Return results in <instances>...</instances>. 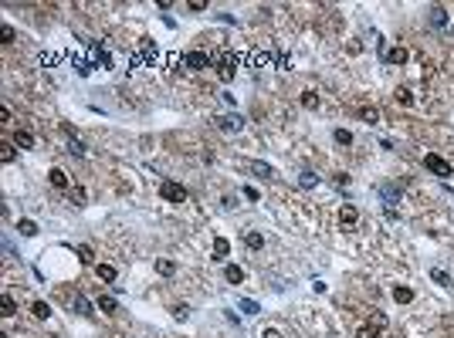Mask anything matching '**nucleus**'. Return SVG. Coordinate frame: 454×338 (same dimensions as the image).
Returning a JSON list of instances; mask_svg holds the SVG:
<instances>
[{
  "mask_svg": "<svg viewBox=\"0 0 454 338\" xmlns=\"http://www.w3.org/2000/svg\"><path fill=\"white\" fill-rule=\"evenodd\" d=\"M237 61H241V58H237L234 51H224V54L217 58V78L224 81V85H231V81H234V74H237Z\"/></svg>",
  "mask_w": 454,
  "mask_h": 338,
  "instance_id": "obj_1",
  "label": "nucleus"
},
{
  "mask_svg": "<svg viewBox=\"0 0 454 338\" xmlns=\"http://www.w3.org/2000/svg\"><path fill=\"white\" fill-rule=\"evenodd\" d=\"M387 325H390L387 314H383V311H373V314H370V322H366L363 328L356 331V338H380L383 331H387Z\"/></svg>",
  "mask_w": 454,
  "mask_h": 338,
  "instance_id": "obj_2",
  "label": "nucleus"
},
{
  "mask_svg": "<svg viewBox=\"0 0 454 338\" xmlns=\"http://www.w3.org/2000/svg\"><path fill=\"white\" fill-rule=\"evenodd\" d=\"M160 196L166 203H187L190 200L187 186H183V183H173V179H163V183H160Z\"/></svg>",
  "mask_w": 454,
  "mask_h": 338,
  "instance_id": "obj_3",
  "label": "nucleus"
},
{
  "mask_svg": "<svg viewBox=\"0 0 454 338\" xmlns=\"http://www.w3.org/2000/svg\"><path fill=\"white\" fill-rule=\"evenodd\" d=\"M424 166H427V173H434V176H441V179L454 176L451 162H447L444 156H438V153H427V156H424Z\"/></svg>",
  "mask_w": 454,
  "mask_h": 338,
  "instance_id": "obj_4",
  "label": "nucleus"
},
{
  "mask_svg": "<svg viewBox=\"0 0 454 338\" xmlns=\"http://www.w3.org/2000/svg\"><path fill=\"white\" fill-rule=\"evenodd\" d=\"M183 65H187L190 71H203V68H211V54H207V51H187V54H183Z\"/></svg>",
  "mask_w": 454,
  "mask_h": 338,
  "instance_id": "obj_5",
  "label": "nucleus"
},
{
  "mask_svg": "<svg viewBox=\"0 0 454 338\" xmlns=\"http://www.w3.org/2000/svg\"><path fill=\"white\" fill-rule=\"evenodd\" d=\"M214 122H217L220 132H241L244 129V119H241V115H217Z\"/></svg>",
  "mask_w": 454,
  "mask_h": 338,
  "instance_id": "obj_6",
  "label": "nucleus"
},
{
  "mask_svg": "<svg viewBox=\"0 0 454 338\" xmlns=\"http://www.w3.org/2000/svg\"><path fill=\"white\" fill-rule=\"evenodd\" d=\"M407 58H410V51H407V48H390V51H383V61H387V65H407Z\"/></svg>",
  "mask_w": 454,
  "mask_h": 338,
  "instance_id": "obj_7",
  "label": "nucleus"
},
{
  "mask_svg": "<svg viewBox=\"0 0 454 338\" xmlns=\"http://www.w3.org/2000/svg\"><path fill=\"white\" fill-rule=\"evenodd\" d=\"M427 21H430L434 27H447V21H451V17H447V10L441 7V4H434V7L427 10Z\"/></svg>",
  "mask_w": 454,
  "mask_h": 338,
  "instance_id": "obj_8",
  "label": "nucleus"
},
{
  "mask_svg": "<svg viewBox=\"0 0 454 338\" xmlns=\"http://www.w3.org/2000/svg\"><path fill=\"white\" fill-rule=\"evenodd\" d=\"M339 223H342V227H356V223H359V210L353 206V203H346V206L339 210Z\"/></svg>",
  "mask_w": 454,
  "mask_h": 338,
  "instance_id": "obj_9",
  "label": "nucleus"
},
{
  "mask_svg": "<svg viewBox=\"0 0 454 338\" xmlns=\"http://www.w3.org/2000/svg\"><path fill=\"white\" fill-rule=\"evenodd\" d=\"M139 54H143L146 65H156V61H160V48H153V41H143V44H139Z\"/></svg>",
  "mask_w": 454,
  "mask_h": 338,
  "instance_id": "obj_10",
  "label": "nucleus"
},
{
  "mask_svg": "<svg viewBox=\"0 0 454 338\" xmlns=\"http://www.w3.org/2000/svg\"><path fill=\"white\" fill-rule=\"evenodd\" d=\"M356 115H359L363 122H370V125H376V122H380V108H376V105H359Z\"/></svg>",
  "mask_w": 454,
  "mask_h": 338,
  "instance_id": "obj_11",
  "label": "nucleus"
},
{
  "mask_svg": "<svg viewBox=\"0 0 454 338\" xmlns=\"http://www.w3.org/2000/svg\"><path fill=\"white\" fill-rule=\"evenodd\" d=\"M95 274H98V281H106V284H115V277H119V271L112 264H95Z\"/></svg>",
  "mask_w": 454,
  "mask_h": 338,
  "instance_id": "obj_12",
  "label": "nucleus"
},
{
  "mask_svg": "<svg viewBox=\"0 0 454 338\" xmlns=\"http://www.w3.org/2000/svg\"><path fill=\"white\" fill-rule=\"evenodd\" d=\"M14 145H21V149H34V132L17 129V132H14Z\"/></svg>",
  "mask_w": 454,
  "mask_h": 338,
  "instance_id": "obj_13",
  "label": "nucleus"
},
{
  "mask_svg": "<svg viewBox=\"0 0 454 338\" xmlns=\"http://www.w3.org/2000/svg\"><path fill=\"white\" fill-rule=\"evenodd\" d=\"M299 102H302V108H308V112H316V108H319V91L305 88V91H302V98H299Z\"/></svg>",
  "mask_w": 454,
  "mask_h": 338,
  "instance_id": "obj_14",
  "label": "nucleus"
},
{
  "mask_svg": "<svg viewBox=\"0 0 454 338\" xmlns=\"http://www.w3.org/2000/svg\"><path fill=\"white\" fill-rule=\"evenodd\" d=\"M48 179H51V186H55V190H68V173H65V169H51Z\"/></svg>",
  "mask_w": 454,
  "mask_h": 338,
  "instance_id": "obj_15",
  "label": "nucleus"
},
{
  "mask_svg": "<svg viewBox=\"0 0 454 338\" xmlns=\"http://www.w3.org/2000/svg\"><path fill=\"white\" fill-rule=\"evenodd\" d=\"M299 186H302V190H316V186H319V176L312 173V169H302V173H299Z\"/></svg>",
  "mask_w": 454,
  "mask_h": 338,
  "instance_id": "obj_16",
  "label": "nucleus"
},
{
  "mask_svg": "<svg viewBox=\"0 0 454 338\" xmlns=\"http://www.w3.org/2000/svg\"><path fill=\"white\" fill-rule=\"evenodd\" d=\"M244 243H248L251 250H261L265 247V234H261V230H248V234H244Z\"/></svg>",
  "mask_w": 454,
  "mask_h": 338,
  "instance_id": "obj_17",
  "label": "nucleus"
},
{
  "mask_svg": "<svg viewBox=\"0 0 454 338\" xmlns=\"http://www.w3.org/2000/svg\"><path fill=\"white\" fill-rule=\"evenodd\" d=\"M393 301H397V305H410V301H414V291L404 288V284H397V288H393Z\"/></svg>",
  "mask_w": 454,
  "mask_h": 338,
  "instance_id": "obj_18",
  "label": "nucleus"
},
{
  "mask_svg": "<svg viewBox=\"0 0 454 338\" xmlns=\"http://www.w3.org/2000/svg\"><path fill=\"white\" fill-rule=\"evenodd\" d=\"M224 281H231V284H241V281H244V271H241L237 264H227V267H224Z\"/></svg>",
  "mask_w": 454,
  "mask_h": 338,
  "instance_id": "obj_19",
  "label": "nucleus"
},
{
  "mask_svg": "<svg viewBox=\"0 0 454 338\" xmlns=\"http://www.w3.org/2000/svg\"><path fill=\"white\" fill-rule=\"evenodd\" d=\"M17 234H21V237H34V234H38V223H34V220H17Z\"/></svg>",
  "mask_w": 454,
  "mask_h": 338,
  "instance_id": "obj_20",
  "label": "nucleus"
},
{
  "mask_svg": "<svg viewBox=\"0 0 454 338\" xmlns=\"http://www.w3.org/2000/svg\"><path fill=\"white\" fill-rule=\"evenodd\" d=\"M251 61H254V65H258V68L271 65V61H275V65H278V58L271 54V51H254V54H251Z\"/></svg>",
  "mask_w": 454,
  "mask_h": 338,
  "instance_id": "obj_21",
  "label": "nucleus"
},
{
  "mask_svg": "<svg viewBox=\"0 0 454 338\" xmlns=\"http://www.w3.org/2000/svg\"><path fill=\"white\" fill-rule=\"evenodd\" d=\"M227 254H231V243H227L224 237H217V240H214V260H224Z\"/></svg>",
  "mask_w": 454,
  "mask_h": 338,
  "instance_id": "obj_22",
  "label": "nucleus"
},
{
  "mask_svg": "<svg viewBox=\"0 0 454 338\" xmlns=\"http://www.w3.org/2000/svg\"><path fill=\"white\" fill-rule=\"evenodd\" d=\"M156 274H163V277H173V274H177V264H173V260H156Z\"/></svg>",
  "mask_w": 454,
  "mask_h": 338,
  "instance_id": "obj_23",
  "label": "nucleus"
},
{
  "mask_svg": "<svg viewBox=\"0 0 454 338\" xmlns=\"http://www.w3.org/2000/svg\"><path fill=\"white\" fill-rule=\"evenodd\" d=\"M98 311H106V314H115V298H109V294H102V298L95 301Z\"/></svg>",
  "mask_w": 454,
  "mask_h": 338,
  "instance_id": "obj_24",
  "label": "nucleus"
},
{
  "mask_svg": "<svg viewBox=\"0 0 454 338\" xmlns=\"http://www.w3.org/2000/svg\"><path fill=\"white\" fill-rule=\"evenodd\" d=\"M248 169H251V173H258V176H275V169L268 166V162H248Z\"/></svg>",
  "mask_w": 454,
  "mask_h": 338,
  "instance_id": "obj_25",
  "label": "nucleus"
},
{
  "mask_svg": "<svg viewBox=\"0 0 454 338\" xmlns=\"http://www.w3.org/2000/svg\"><path fill=\"white\" fill-rule=\"evenodd\" d=\"M393 102L397 105H414V95H410V88H397L393 91Z\"/></svg>",
  "mask_w": 454,
  "mask_h": 338,
  "instance_id": "obj_26",
  "label": "nucleus"
},
{
  "mask_svg": "<svg viewBox=\"0 0 454 338\" xmlns=\"http://www.w3.org/2000/svg\"><path fill=\"white\" fill-rule=\"evenodd\" d=\"M333 139H336L339 145H353V132H349V129H336Z\"/></svg>",
  "mask_w": 454,
  "mask_h": 338,
  "instance_id": "obj_27",
  "label": "nucleus"
},
{
  "mask_svg": "<svg viewBox=\"0 0 454 338\" xmlns=\"http://www.w3.org/2000/svg\"><path fill=\"white\" fill-rule=\"evenodd\" d=\"M31 311H34V318H41V322H44V318L51 314V308L44 305V301H34V305H31Z\"/></svg>",
  "mask_w": 454,
  "mask_h": 338,
  "instance_id": "obj_28",
  "label": "nucleus"
},
{
  "mask_svg": "<svg viewBox=\"0 0 454 338\" xmlns=\"http://www.w3.org/2000/svg\"><path fill=\"white\" fill-rule=\"evenodd\" d=\"M68 153H72V156H85L89 149H85V142H81V139L72 136V142H68Z\"/></svg>",
  "mask_w": 454,
  "mask_h": 338,
  "instance_id": "obj_29",
  "label": "nucleus"
},
{
  "mask_svg": "<svg viewBox=\"0 0 454 338\" xmlns=\"http://www.w3.org/2000/svg\"><path fill=\"white\" fill-rule=\"evenodd\" d=\"M78 260H81V264H92V260H95V254H92L89 243H81V247H78Z\"/></svg>",
  "mask_w": 454,
  "mask_h": 338,
  "instance_id": "obj_30",
  "label": "nucleus"
},
{
  "mask_svg": "<svg viewBox=\"0 0 454 338\" xmlns=\"http://www.w3.org/2000/svg\"><path fill=\"white\" fill-rule=\"evenodd\" d=\"M430 281H438V284H451V277H447V271H441V267H430Z\"/></svg>",
  "mask_w": 454,
  "mask_h": 338,
  "instance_id": "obj_31",
  "label": "nucleus"
},
{
  "mask_svg": "<svg viewBox=\"0 0 454 338\" xmlns=\"http://www.w3.org/2000/svg\"><path fill=\"white\" fill-rule=\"evenodd\" d=\"M241 311H244V314H258L261 308H258V301H251V298H241Z\"/></svg>",
  "mask_w": 454,
  "mask_h": 338,
  "instance_id": "obj_32",
  "label": "nucleus"
},
{
  "mask_svg": "<svg viewBox=\"0 0 454 338\" xmlns=\"http://www.w3.org/2000/svg\"><path fill=\"white\" fill-rule=\"evenodd\" d=\"M0 159H4V162H14L17 159V149H14V145H0Z\"/></svg>",
  "mask_w": 454,
  "mask_h": 338,
  "instance_id": "obj_33",
  "label": "nucleus"
},
{
  "mask_svg": "<svg viewBox=\"0 0 454 338\" xmlns=\"http://www.w3.org/2000/svg\"><path fill=\"white\" fill-rule=\"evenodd\" d=\"M383 200H387V203H397V200H400L397 186H383Z\"/></svg>",
  "mask_w": 454,
  "mask_h": 338,
  "instance_id": "obj_34",
  "label": "nucleus"
},
{
  "mask_svg": "<svg viewBox=\"0 0 454 338\" xmlns=\"http://www.w3.org/2000/svg\"><path fill=\"white\" fill-rule=\"evenodd\" d=\"M173 318H177V322H187V318H190V308L187 305H177V308H173Z\"/></svg>",
  "mask_w": 454,
  "mask_h": 338,
  "instance_id": "obj_35",
  "label": "nucleus"
},
{
  "mask_svg": "<svg viewBox=\"0 0 454 338\" xmlns=\"http://www.w3.org/2000/svg\"><path fill=\"white\" fill-rule=\"evenodd\" d=\"M17 311V305H14V298L10 294H4V318H10V314Z\"/></svg>",
  "mask_w": 454,
  "mask_h": 338,
  "instance_id": "obj_36",
  "label": "nucleus"
},
{
  "mask_svg": "<svg viewBox=\"0 0 454 338\" xmlns=\"http://www.w3.org/2000/svg\"><path fill=\"white\" fill-rule=\"evenodd\" d=\"M0 37H4V44H10V41H14V27L4 24V27H0Z\"/></svg>",
  "mask_w": 454,
  "mask_h": 338,
  "instance_id": "obj_37",
  "label": "nucleus"
},
{
  "mask_svg": "<svg viewBox=\"0 0 454 338\" xmlns=\"http://www.w3.org/2000/svg\"><path fill=\"white\" fill-rule=\"evenodd\" d=\"M143 65H146V61H143V54H139V51H136V54H129V68H143Z\"/></svg>",
  "mask_w": 454,
  "mask_h": 338,
  "instance_id": "obj_38",
  "label": "nucleus"
},
{
  "mask_svg": "<svg viewBox=\"0 0 454 338\" xmlns=\"http://www.w3.org/2000/svg\"><path fill=\"white\" fill-rule=\"evenodd\" d=\"M58 58H61V54H48V51H41V65H55Z\"/></svg>",
  "mask_w": 454,
  "mask_h": 338,
  "instance_id": "obj_39",
  "label": "nucleus"
},
{
  "mask_svg": "<svg viewBox=\"0 0 454 338\" xmlns=\"http://www.w3.org/2000/svg\"><path fill=\"white\" fill-rule=\"evenodd\" d=\"M333 183H336V186H349V176H346V173H336Z\"/></svg>",
  "mask_w": 454,
  "mask_h": 338,
  "instance_id": "obj_40",
  "label": "nucleus"
},
{
  "mask_svg": "<svg viewBox=\"0 0 454 338\" xmlns=\"http://www.w3.org/2000/svg\"><path fill=\"white\" fill-rule=\"evenodd\" d=\"M261 338H285V335L278 328H265V331H261Z\"/></svg>",
  "mask_w": 454,
  "mask_h": 338,
  "instance_id": "obj_41",
  "label": "nucleus"
},
{
  "mask_svg": "<svg viewBox=\"0 0 454 338\" xmlns=\"http://www.w3.org/2000/svg\"><path fill=\"white\" fill-rule=\"evenodd\" d=\"M244 196H248V200H261V193L254 190V186H244Z\"/></svg>",
  "mask_w": 454,
  "mask_h": 338,
  "instance_id": "obj_42",
  "label": "nucleus"
},
{
  "mask_svg": "<svg viewBox=\"0 0 454 338\" xmlns=\"http://www.w3.org/2000/svg\"><path fill=\"white\" fill-rule=\"evenodd\" d=\"M187 7H190V10H197V14H200V10H207V4H203V0H190Z\"/></svg>",
  "mask_w": 454,
  "mask_h": 338,
  "instance_id": "obj_43",
  "label": "nucleus"
}]
</instances>
